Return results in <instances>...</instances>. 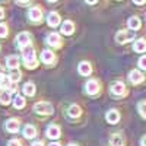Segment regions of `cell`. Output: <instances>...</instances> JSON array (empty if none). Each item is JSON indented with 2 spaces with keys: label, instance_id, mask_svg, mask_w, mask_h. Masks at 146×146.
<instances>
[{
  "label": "cell",
  "instance_id": "obj_33",
  "mask_svg": "<svg viewBox=\"0 0 146 146\" xmlns=\"http://www.w3.org/2000/svg\"><path fill=\"white\" fill-rule=\"evenodd\" d=\"M98 0H86V3H89V5H95Z\"/></svg>",
  "mask_w": 146,
  "mask_h": 146
},
{
  "label": "cell",
  "instance_id": "obj_8",
  "mask_svg": "<svg viewBox=\"0 0 146 146\" xmlns=\"http://www.w3.org/2000/svg\"><path fill=\"white\" fill-rule=\"evenodd\" d=\"M98 91H100L98 82H96V80H88V83H86V92L91 94V95H95Z\"/></svg>",
  "mask_w": 146,
  "mask_h": 146
},
{
  "label": "cell",
  "instance_id": "obj_24",
  "mask_svg": "<svg viewBox=\"0 0 146 146\" xmlns=\"http://www.w3.org/2000/svg\"><path fill=\"white\" fill-rule=\"evenodd\" d=\"M69 115H70V117H79V115H80V107L72 105V107L69 108Z\"/></svg>",
  "mask_w": 146,
  "mask_h": 146
},
{
  "label": "cell",
  "instance_id": "obj_40",
  "mask_svg": "<svg viewBox=\"0 0 146 146\" xmlns=\"http://www.w3.org/2000/svg\"><path fill=\"white\" fill-rule=\"evenodd\" d=\"M69 146H76V145H73V143H72V145H69Z\"/></svg>",
  "mask_w": 146,
  "mask_h": 146
},
{
  "label": "cell",
  "instance_id": "obj_34",
  "mask_svg": "<svg viewBox=\"0 0 146 146\" xmlns=\"http://www.w3.org/2000/svg\"><path fill=\"white\" fill-rule=\"evenodd\" d=\"M32 146H44V145H42V142H35Z\"/></svg>",
  "mask_w": 146,
  "mask_h": 146
},
{
  "label": "cell",
  "instance_id": "obj_14",
  "mask_svg": "<svg viewBox=\"0 0 146 146\" xmlns=\"http://www.w3.org/2000/svg\"><path fill=\"white\" fill-rule=\"evenodd\" d=\"M91 72H92V69H91V64H89V63L82 62V63L79 64V73H80L82 76H88V75H91Z\"/></svg>",
  "mask_w": 146,
  "mask_h": 146
},
{
  "label": "cell",
  "instance_id": "obj_36",
  "mask_svg": "<svg viewBox=\"0 0 146 146\" xmlns=\"http://www.w3.org/2000/svg\"><path fill=\"white\" fill-rule=\"evenodd\" d=\"M16 2H18V3H22V5H23V3H27V2H29V0H16Z\"/></svg>",
  "mask_w": 146,
  "mask_h": 146
},
{
  "label": "cell",
  "instance_id": "obj_6",
  "mask_svg": "<svg viewBox=\"0 0 146 146\" xmlns=\"http://www.w3.org/2000/svg\"><path fill=\"white\" fill-rule=\"evenodd\" d=\"M28 16H29V19H31V21L38 22V21H41V19H42V12H41V9H38V7H32V9L29 10Z\"/></svg>",
  "mask_w": 146,
  "mask_h": 146
},
{
  "label": "cell",
  "instance_id": "obj_30",
  "mask_svg": "<svg viewBox=\"0 0 146 146\" xmlns=\"http://www.w3.org/2000/svg\"><path fill=\"white\" fill-rule=\"evenodd\" d=\"M139 66H140V69H146V58H145V57H140Z\"/></svg>",
  "mask_w": 146,
  "mask_h": 146
},
{
  "label": "cell",
  "instance_id": "obj_11",
  "mask_svg": "<svg viewBox=\"0 0 146 146\" xmlns=\"http://www.w3.org/2000/svg\"><path fill=\"white\" fill-rule=\"evenodd\" d=\"M41 60H42V63L50 64V63L54 62V54H53L51 51H48V50H44V51L41 53Z\"/></svg>",
  "mask_w": 146,
  "mask_h": 146
},
{
  "label": "cell",
  "instance_id": "obj_20",
  "mask_svg": "<svg viewBox=\"0 0 146 146\" xmlns=\"http://www.w3.org/2000/svg\"><path fill=\"white\" fill-rule=\"evenodd\" d=\"M129 28H130L131 31H137V29L140 28V21H139V18L131 16V18L129 19Z\"/></svg>",
  "mask_w": 146,
  "mask_h": 146
},
{
  "label": "cell",
  "instance_id": "obj_7",
  "mask_svg": "<svg viewBox=\"0 0 146 146\" xmlns=\"http://www.w3.org/2000/svg\"><path fill=\"white\" fill-rule=\"evenodd\" d=\"M47 22H48V25H50V27L56 28L58 23H60L58 13H56V12H50V13H48V18H47Z\"/></svg>",
  "mask_w": 146,
  "mask_h": 146
},
{
  "label": "cell",
  "instance_id": "obj_9",
  "mask_svg": "<svg viewBox=\"0 0 146 146\" xmlns=\"http://www.w3.org/2000/svg\"><path fill=\"white\" fill-rule=\"evenodd\" d=\"M6 130L10 131V133H16V131L19 130V121L15 120V118L6 121Z\"/></svg>",
  "mask_w": 146,
  "mask_h": 146
},
{
  "label": "cell",
  "instance_id": "obj_1",
  "mask_svg": "<svg viewBox=\"0 0 146 146\" xmlns=\"http://www.w3.org/2000/svg\"><path fill=\"white\" fill-rule=\"evenodd\" d=\"M22 56H23V62H25V66L28 69H34L36 67V62H35V53H34V48L28 45L22 47Z\"/></svg>",
  "mask_w": 146,
  "mask_h": 146
},
{
  "label": "cell",
  "instance_id": "obj_28",
  "mask_svg": "<svg viewBox=\"0 0 146 146\" xmlns=\"http://www.w3.org/2000/svg\"><path fill=\"white\" fill-rule=\"evenodd\" d=\"M7 35V27L5 25V23H0V36H6Z\"/></svg>",
  "mask_w": 146,
  "mask_h": 146
},
{
  "label": "cell",
  "instance_id": "obj_17",
  "mask_svg": "<svg viewBox=\"0 0 146 146\" xmlns=\"http://www.w3.org/2000/svg\"><path fill=\"white\" fill-rule=\"evenodd\" d=\"M47 136L50 139H57L60 137V129L57 126H50L47 129Z\"/></svg>",
  "mask_w": 146,
  "mask_h": 146
},
{
  "label": "cell",
  "instance_id": "obj_2",
  "mask_svg": "<svg viewBox=\"0 0 146 146\" xmlns=\"http://www.w3.org/2000/svg\"><path fill=\"white\" fill-rule=\"evenodd\" d=\"M34 110H35V113L42 114V115H48V114H51L54 111L53 105L48 104V102H38V104H35L34 105Z\"/></svg>",
  "mask_w": 146,
  "mask_h": 146
},
{
  "label": "cell",
  "instance_id": "obj_16",
  "mask_svg": "<svg viewBox=\"0 0 146 146\" xmlns=\"http://www.w3.org/2000/svg\"><path fill=\"white\" fill-rule=\"evenodd\" d=\"M110 143H111V146H123L124 145V139H123L121 135L115 133V135H113L111 139H110Z\"/></svg>",
  "mask_w": 146,
  "mask_h": 146
},
{
  "label": "cell",
  "instance_id": "obj_37",
  "mask_svg": "<svg viewBox=\"0 0 146 146\" xmlns=\"http://www.w3.org/2000/svg\"><path fill=\"white\" fill-rule=\"evenodd\" d=\"M140 145H142V146H145V137H142V140H140Z\"/></svg>",
  "mask_w": 146,
  "mask_h": 146
},
{
  "label": "cell",
  "instance_id": "obj_23",
  "mask_svg": "<svg viewBox=\"0 0 146 146\" xmlns=\"http://www.w3.org/2000/svg\"><path fill=\"white\" fill-rule=\"evenodd\" d=\"M13 105H15V108H23L25 107V100L21 95H16L13 98Z\"/></svg>",
  "mask_w": 146,
  "mask_h": 146
},
{
  "label": "cell",
  "instance_id": "obj_21",
  "mask_svg": "<svg viewBox=\"0 0 146 146\" xmlns=\"http://www.w3.org/2000/svg\"><path fill=\"white\" fill-rule=\"evenodd\" d=\"M23 94L28 95V96H32V95L35 94V85H34L32 82L25 83V85H23Z\"/></svg>",
  "mask_w": 146,
  "mask_h": 146
},
{
  "label": "cell",
  "instance_id": "obj_25",
  "mask_svg": "<svg viewBox=\"0 0 146 146\" xmlns=\"http://www.w3.org/2000/svg\"><path fill=\"white\" fill-rule=\"evenodd\" d=\"M0 104H3V105L10 104V94L9 92H2L0 94Z\"/></svg>",
  "mask_w": 146,
  "mask_h": 146
},
{
  "label": "cell",
  "instance_id": "obj_32",
  "mask_svg": "<svg viewBox=\"0 0 146 146\" xmlns=\"http://www.w3.org/2000/svg\"><path fill=\"white\" fill-rule=\"evenodd\" d=\"M133 2H135L136 5H143V3H145V0H133Z\"/></svg>",
  "mask_w": 146,
  "mask_h": 146
},
{
  "label": "cell",
  "instance_id": "obj_39",
  "mask_svg": "<svg viewBox=\"0 0 146 146\" xmlns=\"http://www.w3.org/2000/svg\"><path fill=\"white\" fill-rule=\"evenodd\" d=\"M48 2H56V0H48Z\"/></svg>",
  "mask_w": 146,
  "mask_h": 146
},
{
  "label": "cell",
  "instance_id": "obj_35",
  "mask_svg": "<svg viewBox=\"0 0 146 146\" xmlns=\"http://www.w3.org/2000/svg\"><path fill=\"white\" fill-rule=\"evenodd\" d=\"M3 16H5V12H3V9H2V7H0V19H2Z\"/></svg>",
  "mask_w": 146,
  "mask_h": 146
},
{
  "label": "cell",
  "instance_id": "obj_22",
  "mask_svg": "<svg viewBox=\"0 0 146 146\" xmlns=\"http://www.w3.org/2000/svg\"><path fill=\"white\" fill-rule=\"evenodd\" d=\"M133 48H135V51L136 53H143L145 50H146V44H145V40H137L136 42H135V47H133Z\"/></svg>",
  "mask_w": 146,
  "mask_h": 146
},
{
  "label": "cell",
  "instance_id": "obj_4",
  "mask_svg": "<svg viewBox=\"0 0 146 146\" xmlns=\"http://www.w3.org/2000/svg\"><path fill=\"white\" fill-rule=\"evenodd\" d=\"M16 41H18V45H19V47H25V45H28L29 41H31V35H29L28 32H21V34L16 36Z\"/></svg>",
  "mask_w": 146,
  "mask_h": 146
},
{
  "label": "cell",
  "instance_id": "obj_15",
  "mask_svg": "<svg viewBox=\"0 0 146 146\" xmlns=\"http://www.w3.org/2000/svg\"><path fill=\"white\" fill-rule=\"evenodd\" d=\"M118 120H120V114L115 111V110H111V111H108V113H107V121H108V123L115 124Z\"/></svg>",
  "mask_w": 146,
  "mask_h": 146
},
{
  "label": "cell",
  "instance_id": "obj_19",
  "mask_svg": "<svg viewBox=\"0 0 146 146\" xmlns=\"http://www.w3.org/2000/svg\"><path fill=\"white\" fill-rule=\"evenodd\" d=\"M6 66H7L9 69H16V67L19 66V58H18L16 56H9V57L6 58Z\"/></svg>",
  "mask_w": 146,
  "mask_h": 146
},
{
  "label": "cell",
  "instance_id": "obj_31",
  "mask_svg": "<svg viewBox=\"0 0 146 146\" xmlns=\"http://www.w3.org/2000/svg\"><path fill=\"white\" fill-rule=\"evenodd\" d=\"M9 146H21V142L19 140H10L9 142Z\"/></svg>",
  "mask_w": 146,
  "mask_h": 146
},
{
  "label": "cell",
  "instance_id": "obj_29",
  "mask_svg": "<svg viewBox=\"0 0 146 146\" xmlns=\"http://www.w3.org/2000/svg\"><path fill=\"white\" fill-rule=\"evenodd\" d=\"M139 111H140V115L145 118V117H146V114H145V101H140V104H139Z\"/></svg>",
  "mask_w": 146,
  "mask_h": 146
},
{
  "label": "cell",
  "instance_id": "obj_12",
  "mask_svg": "<svg viewBox=\"0 0 146 146\" xmlns=\"http://www.w3.org/2000/svg\"><path fill=\"white\" fill-rule=\"evenodd\" d=\"M47 42L50 44V45H53V47H60V35L58 34H50L47 36Z\"/></svg>",
  "mask_w": 146,
  "mask_h": 146
},
{
  "label": "cell",
  "instance_id": "obj_18",
  "mask_svg": "<svg viewBox=\"0 0 146 146\" xmlns=\"http://www.w3.org/2000/svg\"><path fill=\"white\" fill-rule=\"evenodd\" d=\"M73 29H75V25H73V22H70V21H66L62 25V34H64V35L73 34Z\"/></svg>",
  "mask_w": 146,
  "mask_h": 146
},
{
  "label": "cell",
  "instance_id": "obj_10",
  "mask_svg": "<svg viewBox=\"0 0 146 146\" xmlns=\"http://www.w3.org/2000/svg\"><path fill=\"white\" fill-rule=\"evenodd\" d=\"M111 92H113L114 95H123V94H126V86H124V83H121V82L114 83L113 86H111Z\"/></svg>",
  "mask_w": 146,
  "mask_h": 146
},
{
  "label": "cell",
  "instance_id": "obj_26",
  "mask_svg": "<svg viewBox=\"0 0 146 146\" xmlns=\"http://www.w3.org/2000/svg\"><path fill=\"white\" fill-rule=\"evenodd\" d=\"M9 80H10L12 83L19 82V80H21V73H19V72H12L10 75H9Z\"/></svg>",
  "mask_w": 146,
  "mask_h": 146
},
{
  "label": "cell",
  "instance_id": "obj_13",
  "mask_svg": "<svg viewBox=\"0 0 146 146\" xmlns=\"http://www.w3.org/2000/svg\"><path fill=\"white\" fill-rule=\"evenodd\" d=\"M23 136H25L27 139H34L36 136V129L34 126H25V129H23Z\"/></svg>",
  "mask_w": 146,
  "mask_h": 146
},
{
  "label": "cell",
  "instance_id": "obj_5",
  "mask_svg": "<svg viewBox=\"0 0 146 146\" xmlns=\"http://www.w3.org/2000/svg\"><path fill=\"white\" fill-rule=\"evenodd\" d=\"M129 79H130L131 83L137 85V83H142L145 78H143V75H142L140 72H137V70H131V72H130V75H129Z\"/></svg>",
  "mask_w": 146,
  "mask_h": 146
},
{
  "label": "cell",
  "instance_id": "obj_27",
  "mask_svg": "<svg viewBox=\"0 0 146 146\" xmlns=\"http://www.w3.org/2000/svg\"><path fill=\"white\" fill-rule=\"evenodd\" d=\"M9 83H10L9 78H6L5 75H0V88H7Z\"/></svg>",
  "mask_w": 146,
  "mask_h": 146
},
{
  "label": "cell",
  "instance_id": "obj_38",
  "mask_svg": "<svg viewBox=\"0 0 146 146\" xmlns=\"http://www.w3.org/2000/svg\"><path fill=\"white\" fill-rule=\"evenodd\" d=\"M50 146H60V145H58V143H51Z\"/></svg>",
  "mask_w": 146,
  "mask_h": 146
},
{
  "label": "cell",
  "instance_id": "obj_3",
  "mask_svg": "<svg viewBox=\"0 0 146 146\" xmlns=\"http://www.w3.org/2000/svg\"><path fill=\"white\" fill-rule=\"evenodd\" d=\"M135 35H136V31H121L115 35V40L118 42H129L135 38Z\"/></svg>",
  "mask_w": 146,
  "mask_h": 146
}]
</instances>
